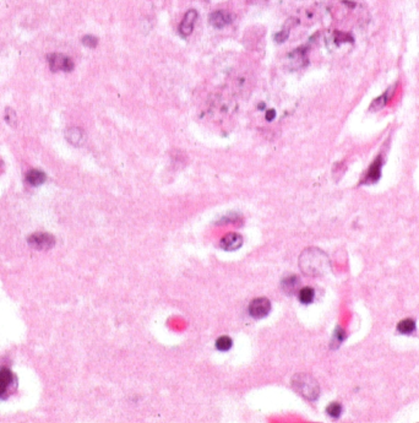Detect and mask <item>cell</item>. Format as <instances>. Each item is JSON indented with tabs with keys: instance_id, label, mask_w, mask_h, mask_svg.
Returning a JSON list of instances; mask_svg holds the SVG:
<instances>
[{
	"instance_id": "15",
	"label": "cell",
	"mask_w": 419,
	"mask_h": 423,
	"mask_svg": "<svg viewBox=\"0 0 419 423\" xmlns=\"http://www.w3.org/2000/svg\"><path fill=\"white\" fill-rule=\"evenodd\" d=\"M397 331L402 335H411L416 331V321L413 319H404L397 324Z\"/></svg>"
},
{
	"instance_id": "2",
	"label": "cell",
	"mask_w": 419,
	"mask_h": 423,
	"mask_svg": "<svg viewBox=\"0 0 419 423\" xmlns=\"http://www.w3.org/2000/svg\"><path fill=\"white\" fill-rule=\"evenodd\" d=\"M292 385L297 393L309 401H315L319 398L320 387L316 379L307 373H298L292 379Z\"/></svg>"
},
{
	"instance_id": "3",
	"label": "cell",
	"mask_w": 419,
	"mask_h": 423,
	"mask_svg": "<svg viewBox=\"0 0 419 423\" xmlns=\"http://www.w3.org/2000/svg\"><path fill=\"white\" fill-rule=\"evenodd\" d=\"M49 67H51L52 72H71L74 69V61L65 54L54 53L48 55Z\"/></svg>"
},
{
	"instance_id": "12",
	"label": "cell",
	"mask_w": 419,
	"mask_h": 423,
	"mask_svg": "<svg viewBox=\"0 0 419 423\" xmlns=\"http://www.w3.org/2000/svg\"><path fill=\"white\" fill-rule=\"evenodd\" d=\"M289 58L293 60L294 68H300L307 64V48L305 47H300V48L296 49L289 54Z\"/></svg>"
},
{
	"instance_id": "7",
	"label": "cell",
	"mask_w": 419,
	"mask_h": 423,
	"mask_svg": "<svg viewBox=\"0 0 419 423\" xmlns=\"http://www.w3.org/2000/svg\"><path fill=\"white\" fill-rule=\"evenodd\" d=\"M232 21H233L232 14L225 10L213 11V13L209 16L210 25L213 26L215 28L226 27L227 25L232 23Z\"/></svg>"
},
{
	"instance_id": "20",
	"label": "cell",
	"mask_w": 419,
	"mask_h": 423,
	"mask_svg": "<svg viewBox=\"0 0 419 423\" xmlns=\"http://www.w3.org/2000/svg\"><path fill=\"white\" fill-rule=\"evenodd\" d=\"M82 43H84V46L88 47V48H95V47L98 44V38L97 37L92 36V35H86V36H84V38H82Z\"/></svg>"
},
{
	"instance_id": "16",
	"label": "cell",
	"mask_w": 419,
	"mask_h": 423,
	"mask_svg": "<svg viewBox=\"0 0 419 423\" xmlns=\"http://www.w3.org/2000/svg\"><path fill=\"white\" fill-rule=\"evenodd\" d=\"M298 297H299V301L302 302L303 304H310L313 301H314L315 292L313 288L304 287L298 292Z\"/></svg>"
},
{
	"instance_id": "24",
	"label": "cell",
	"mask_w": 419,
	"mask_h": 423,
	"mask_svg": "<svg viewBox=\"0 0 419 423\" xmlns=\"http://www.w3.org/2000/svg\"><path fill=\"white\" fill-rule=\"evenodd\" d=\"M275 117H276V112H275V110H270L267 113H266V120H268V122H272V120L275 119Z\"/></svg>"
},
{
	"instance_id": "14",
	"label": "cell",
	"mask_w": 419,
	"mask_h": 423,
	"mask_svg": "<svg viewBox=\"0 0 419 423\" xmlns=\"http://www.w3.org/2000/svg\"><path fill=\"white\" fill-rule=\"evenodd\" d=\"M26 179H27V182L31 184V185L38 186L46 182L47 177L42 171H38V169H32V171H30L27 173Z\"/></svg>"
},
{
	"instance_id": "10",
	"label": "cell",
	"mask_w": 419,
	"mask_h": 423,
	"mask_svg": "<svg viewBox=\"0 0 419 423\" xmlns=\"http://www.w3.org/2000/svg\"><path fill=\"white\" fill-rule=\"evenodd\" d=\"M65 138L69 141L71 145L74 146H81L82 144L86 140V135H85V131L81 128H69V129L65 131Z\"/></svg>"
},
{
	"instance_id": "23",
	"label": "cell",
	"mask_w": 419,
	"mask_h": 423,
	"mask_svg": "<svg viewBox=\"0 0 419 423\" xmlns=\"http://www.w3.org/2000/svg\"><path fill=\"white\" fill-rule=\"evenodd\" d=\"M5 119H6V122H8L10 125H15L16 124V114H15V112H14V110H11V108H8V110H6Z\"/></svg>"
},
{
	"instance_id": "22",
	"label": "cell",
	"mask_w": 419,
	"mask_h": 423,
	"mask_svg": "<svg viewBox=\"0 0 419 423\" xmlns=\"http://www.w3.org/2000/svg\"><path fill=\"white\" fill-rule=\"evenodd\" d=\"M345 337H346L345 331H343V330L341 329V328H337V329H336V331H335V335H333V342H336V344H337V346H338V345H340L341 342H342L343 340H345Z\"/></svg>"
},
{
	"instance_id": "18",
	"label": "cell",
	"mask_w": 419,
	"mask_h": 423,
	"mask_svg": "<svg viewBox=\"0 0 419 423\" xmlns=\"http://www.w3.org/2000/svg\"><path fill=\"white\" fill-rule=\"evenodd\" d=\"M326 412L330 417L338 418L341 416V413H342V406H341L338 403H331L330 405L327 406Z\"/></svg>"
},
{
	"instance_id": "13",
	"label": "cell",
	"mask_w": 419,
	"mask_h": 423,
	"mask_svg": "<svg viewBox=\"0 0 419 423\" xmlns=\"http://www.w3.org/2000/svg\"><path fill=\"white\" fill-rule=\"evenodd\" d=\"M299 287V278L296 275H289L282 281V288L286 294H293L298 291Z\"/></svg>"
},
{
	"instance_id": "4",
	"label": "cell",
	"mask_w": 419,
	"mask_h": 423,
	"mask_svg": "<svg viewBox=\"0 0 419 423\" xmlns=\"http://www.w3.org/2000/svg\"><path fill=\"white\" fill-rule=\"evenodd\" d=\"M28 244L37 250L51 249L55 243V239L49 233H34L28 237Z\"/></svg>"
},
{
	"instance_id": "19",
	"label": "cell",
	"mask_w": 419,
	"mask_h": 423,
	"mask_svg": "<svg viewBox=\"0 0 419 423\" xmlns=\"http://www.w3.org/2000/svg\"><path fill=\"white\" fill-rule=\"evenodd\" d=\"M216 347H217V349H220V351H228V349L232 347V339H229L228 336H222L220 337V339L216 341Z\"/></svg>"
},
{
	"instance_id": "17",
	"label": "cell",
	"mask_w": 419,
	"mask_h": 423,
	"mask_svg": "<svg viewBox=\"0 0 419 423\" xmlns=\"http://www.w3.org/2000/svg\"><path fill=\"white\" fill-rule=\"evenodd\" d=\"M392 91H394V90L388 89L387 91L385 92V93L381 94L380 97H378V98H376V100L374 101L373 103H371L370 110H380V108H383L384 106H385L386 103H387L388 98H390V93H392Z\"/></svg>"
},
{
	"instance_id": "9",
	"label": "cell",
	"mask_w": 419,
	"mask_h": 423,
	"mask_svg": "<svg viewBox=\"0 0 419 423\" xmlns=\"http://www.w3.org/2000/svg\"><path fill=\"white\" fill-rule=\"evenodd\" d=\"M381 167H383V157H381V156H378V157L375 158V161L370 165V167H369L363 183L366 184L376 183L381 177Z\"/></svg>"
},
{
	"instance_id": "11",
	"label": "cell",
	"mask_w": 419,
	"mask_h": 423,
	"mask_svg": "<svg viewBox=\"0 0 419 423\" xmlns=\"http://www.w3.org/2000/svg\"><path fill=\"white\" fill-rule=\"evenodd\" d=\"M14 383V375L6 368L0 369V398H4V396L8 394V391L10 390L11 385Z\"/></svg>"
},
{
	"instance_id": "8",
	"label": "cell",
	"mask_w": 419,
	"mask_h": 423,
	"mask_svg": "<svg viewBox=\"0 0 419 423\" xmlns=\"http://www.w3.org/2000/svg\"><path fill=\"white\" fill-rule=\"evenodd\" d=\"M242 244H243V238L238 233H227L220 242V247L227 252L239 249Z\"/></svg>"
},
{
	"instance_id": "21",
	"label": "cell",
	"mask_w": 419,
	"mask_h": 423,
	"mask_svg": "<svg viewBox=\"0 0 419 423\" xmlns=\"http://www.w3.org/2000/svg\"><path fill=\"white\" fill-rule=\"evenodd\" d=\"M288 36H289V31L282 30V31H279V34L275 35V41L279 42V43H283V42L287 41Z\"/></svg>"
},
{
	"instance_id": "1",
	"label": "cell",
	"mask_w": 419,
	"mask_h": 423,
	"mask_svg": "<svg viewBox=\"0 0 419 423\" xmlns=\"http://www.w3.org/2000/svg\"><path fill=\"white\" fill-rule=\"evenodd\" d=\"M299 265L305 275L322 276L331 268L330 259L319 248H308L299 257Z\"/></svg>"
},
{
	"instance_id": "6",
	"label": "cell",
	"mask_w": 419,
	"mask_h": 423,
	"mask_svg": "<svg viewBox=\"0 0 419 423\" xmlns=\"http://www.w3.org/2000/svg\"><path fill=\"white\" fill-rule=\"evenodd\" d=\"M197 20V11L195 9H190L185 13L184 18L180 22L179 26V34L182 35L183 37H188L192 35V30H194L195 22Z\"/></svg>"
},
{
	"instance_id": "5",
	"label": "cell",
	"mask_w": 419,
	"mask_h": 423,
	"mask_svg": "<svg viewBox=\"0 0 419 423\" xmlns=\"http://www.w3.org/2000/svg\"><path fill=\"white\" fill-rule=\"evenodd\" d=\"M271 311V303L267 298H256L249 304V314L255 319L265 318Z\"/></svg>"
}]
</instances>
